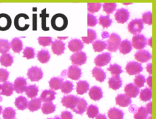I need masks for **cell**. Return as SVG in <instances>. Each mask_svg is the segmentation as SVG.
<instances>
[{"instance_id":"obj_56","label":"cell","mask_w":156,"mask_h":119,"mask_svg":"<svg viewBox=\"0 0 156 119\" xmlns=\"http://www.w3.org/2000/svg\"><path fill=\"white\" fill-rule=\"evenodd\" d=\"M146 110L149 115H151L152 114V102L147 103L146 106Z\"/></svg>"},{"instance_id":"obj_48","label":"cell","mask_w":156,"mask_h":119,"mask_svg":"<svg viewBox=\"0 0 156 119\" xmlns=\"http://www.w3.org/2000/svg\"><path fill=\"white\" fill-rule=\"evenodd\" d=\"M101 3H88L87 4V10L89 13H96L101 9Z\"/></svg>"},{"instance_id":"obj_32","label":"cell","mask_w":156,"mask_h":119,"mask_svg":"<svg viewBox=\"0 0 156 119\" xmlns=\"http://www.w3.org/2000/svg\"><path fill=\"white\" fill-rule=\"evenodd\" d=\"M124 115V112L115 107L111 108L108 111V117L110 119H122Z\"/></svg>"},{"instance_id":"obj_57","label":"cell","mask_w":156,"mask_h":119,"mask_svg":"<svg viewBox=\"0 0 156 119\" xmlns=\"http://www.w3.org/2000/svg\"><path fill=\"white\" fill-rule=\"evenodd\" d=\"M147 84H148L149 87H150V88H152V77L149 76L148 78H147Z\"/></svg>"},{"instance_id":"obj_41","label":"cell","mask_w":156,"mask_h":119,"mask_svg":"<svg viewBox=\"0 0 156 119\" xmlns=\"http://www.w3.org/2000/svg\"><path fill=\"white\" fill-rule=\"evenodd\" d=\"M93 47L95 52H101L107 48V43L101 40H96L93 42Z\"/></svg>"},{"instance_id":"obj_34","label":"cell","mask_w":156,"mask_h":119,"mask_svg":"<svg viewBox=\"0 0 156 119\" xmlns=\"http://www.w3.org/2000/svg\"><path fill=\"white\" fill-rule=\"evenodd\" d=\"M41 109L43 113L45 114V115H49V114L54 113L55 110V106L52 101H48V102H44Z\"/></svg>"},{"instance_id":"obj_7","label":"cell","mask_w":156,"mask_h":119,"mask_svg":"<svg viewBox=\"0 0 156 119\" xmlns=\"http://www.w3.org/2000/svg\"><path fill=\"white\" fill-rule=\"evenodd\" d=\"M27 76L31 82H39L43 77V72L41 68L32 67L27 71Z\"/></svg>"},{"instance_id":"obj_13","label":"cell","mask_w":156,"mask_h":119,"mask_svg":"<svg viewBox=\"0 0 156 119\" xmlns=\"http://www.w3.org/2000/svg\"><path fill=\"white\" fill-rule=\"evenodd\" d=\"M67 76L70 79L74 81H77L80 79L81 76V70L80 67H79L76 65L70 66L67 70Z\"/></svg>"},{"instance_id":"obj_10","label":"cell","mask_w":156,"mask_h":119,"mask_svg":"<svg viewBox=\"0 0 156 119\" xmlns=\"http://www.w3.org/2000/svg\"><path fill=\"white\" fill-rule=\"evenodd\" d=\"M27 80L23 77H19L15 80L13 83V89L16 93L21 94L25 92L27 89Z\"/></svg>"},{"instance_id":"obj_53","label":"cell","mask_w":156,"mask_h":119,"mask_svg":"<svg viewBox=\"0 0 156 119\" xmlns=\"http://www.w3.org/2000/svg\"><path fill=\"white\" fill-rule=\"evenodd\" d=\"M98 23L96 17L93 16L92 13H88L87 15V25L89 27H94Z\"/></svg>"},{"instance_id":"obj_31","label":"cell","mask_w":156,"mask_h":119,"mask_svg":"<svg viewBox=\"0 0 156 119\" xmlns=\"http://www.w3.org/2000/svg\"><path fill=\"white\" fill-rule=\"evenodd\" d=\"M13 63V58L9 53H4L0 57V64L4 67H10Z\"/></svg>"},{"instance_id":"obj_30","label":"cell","mask_w":156,"mask_h":119,"mask_svg":"<svg viewBox=\"0 0 156 119\" xmlns=\"http://www.w3.org/2000/svg\"><path fill=\"white\" fill-rule=\"evenodd\" d=\"M13 90H14V89H13V84H12L10 82H5L2 85L1 94L5 96H10L13 94Z\"/></svg>"},{"instance_id":"obj_24","label":"cell","mask_w":156,"mask_h":119,"mask_svg":"<svg viewBox=\"0 0 156 119\" xmlns=\"http://www.w3.org/2000/svg\"><path fill=\"white\" fill-rule=\"evenodd\" d=\"M92 75L96 79V80L99 82H103L106 79V73L100 67H95L92 70Z\"/></svg>"},{"instance_id":"obj_44","label":"cell","mask_w":156,"mask_h":119,"mask_svg":"<svg viewBox=\"0 0 156 119\" xmlns=\"http://www.w3.org/2000/svg\"><path fill=\"white\" fill-rule=\"evenodd\" d=\"M2 115L5 119H13L16 117V111L12 107H7L3 110Z\"/></svg>"},{"instance_id":"obj_17","label":"cell","mask_w":156,"mask_h":119,"mask_svg":"<svg viewBox=\"0 0 156 119\" xmlns=\"http://www.w3.org/2000/svg\"><path fill=\"white\" fill-rule=\"evenodd\" d=\"M115 103L116 104L121 107H126L131 104V98L126 94H119L115 98Z\"/></svg>"},{"instance_id":"obj_22","label":"cell","mask_w":156,"mask_h":119,"mask_svg":"<svg viewBox=\"0 0 156 119\" xmlns=\"http://www.w3.org/2000/svg\"><path fill=\"white\" fill-rule=\"evenodd\" d=\"M87 109V102L85 101V99L84 98H79V101H78L76 106L74 107L73 111L76 114H80L82 115L84 112L86 111V110Z\"/></svg>"},{"instance_id":"obj_36","label":"cell","mask_w":156,"mask_h":119,"mask_svg":"<svg viewBox=\"0 0 156 119\" xmlns=\"http://www.w3.org/2000/svg\"><path fill=\"white\" fill-rule=\"evenodd\" d=\"M37 58L41 63L45 64L48 63L51 59V55H50L49 52L46 50H41L38 53Z\"/></svg>"},{"instance_id":"obj_27","label":"cell","mask_w":156,"mask_h":119,"mask_svg":"<svg viewBox=\"0 0 156 119\" xmlns=\"http://www.w3.org/2000/svg\"><path fill=\"white\" fill-rule=\"evenodd\" d=\"M41 98H33L28 102V110L30 112H35L39 110L41 107Z\"/></svg>"},{"instance_id":"obj_42","label":"cell","mask_w":156,"mask_h":119,"mask_svg":"<svg viewBox=\"0 0 156 119\" xmlns=\"http://www.w3.org/2000/svg\"><path fill=\"white\" fill-rule=\"evenodd\" d=\"M98 113H99V110H98V107L96 105H90L87 109V114L88 117L90 118H96Z\"/></svg>"},{"instance_id":"obj_39","label":"cell","mask_w":156,"mask_h":119,"mask_svg":"<svg viewBox=\"0 0 156 119\" xmlns=\"http://www.w3.org/2000/svg\"><path fill=\"white\" fill-rule=\"evenodd\" d=\"M148 113H147L146 108L144 107H141L137 110V111L135 113L134 118L136 119H145L148 118Z\"/></svg>"},{"instance_id":"obj_61","label":"cell","mask_w":156,"mask_h":119,"mask_svg":"<svg viewBox=\"0 0 156 119\" xmlns=\"http://www.w3.org/2000/svg\"><path fill=\"white\" fill-rule=\"evenodd\" d=\"M2 113V107L0 106V115H1Z\"/></svg>"},{"instance_id":"obj_54","label":"cell","mask_w":156,"mask_h":119,"mask_svg":"<svg viewBox=\"0 0 156 119\" xmlns=\"http://www.w3.org/2000/svg\"><path fill=\"white\" fill-rule=\"evenodd\" d=\"M9 77V72L5 69H0V82H5Z\"/></svg>"},{"instance_id":"obj_14","label":"cell","mask_w":156,"mask_h":119,"mask_svg":"<svg viewBox=\"0 0 156 119\" xmlns=\"http://www.w3.org/2000/svg\"><path fill=\"white\" fill-rule=\"evenodd\" d=\"M152 56L149 51H145V50H139V51L136 52L135 54V58L138 61L141 63H145L151 59Z\"/></svg>"},{"instance_id":"obj_26","label":"cell","mask_w":156,"mask_h":119,"mask_svg":"<svg viewBox=\"0 0 156 119\" xmlns=\"http://www.w3.org/2000/svg\"><path fill=\"white\" fill-rule=\"evenodd\" d=\"M10 44L11 49L13 50V52H15L16 53H20L22 51V49H23L22 41L19 38H14V39H12Z\"/></svg>"},{"instance_id":"obj_33","label":"cell","mask_w":156,"mask_h":119,"mask_svg":"<svg viewBox=\"0 0 156 119\" xmlns=\"http://www.w3.org/2000/svg\"><path fill=\"white\" fill-rule=\"evenodd\" d=\"M90 85L86 81H80L77 83L76 85V92L79 95H83L88 91Z\"/></svg>"},{"instance_id":"obj_49","label":"cell","mask_w":156,"mask_h":119,"mask_svg":"<svg viewBox=\"0 0 156 119\" xmlns=\"http://www.w3.org/2000/svg\"><path fill=\"white\" fill-rule=\"evenodd\" d=\"M23 56L27 58V59H32V58H34L35 57V52H34V48L29 47H27L25 48L23 51Z\"/></svg>"},{"instance_id":"obj_28","label":"cell","mask_w":156,"mask_h":119,"mask_svg":"<svg viewBox=\"0 0 156 119\" xmlns=\"http://www.w3.org/2000/svg\"><path fill=\"white\" fill-rule=\"evenodd\" d=\"M64 82L63 78H58V77H53L50 80L49 86L53 90H57L59 89L62 87V84Z\"/></svg>"},{"instance_id":"obj_58","label":"cell","mask_w":156,"mask_h":119,"mask_svg":"<svg viewBox=\"0 0 156 119\" xmlns=\"http://www.w3.org/2000/svg\"><path fill=\"white\" fill-rule=\"evenodd\" d=\"M147 71H148V72L150 74L152 73V65L151 63H150V64H148V65H147Z\"/></svg>"},{"instance_id":"obj_38","label":"cell","mask_w":156,"mask_h":119,"mask_svg":"<svg viewBox=\"0 0 156 119\" xmlns=\"http://www.w3.org/2000/svg\"><path fill=\"white\" fill-rule=\"evenodd\" d=\"M38 92H39V88L36 85H29L28 87H27V89L25 90L26 95L30 98L36 97V96L38 95Z\"/></svg>"},{"instance_id":"obj_8","label":"cell","mask_w":156,"mask_h":119,"mask_svg":"<svg viewBox=\"0 0 156 119\" xmlns=\"http://www.w3.org/2000/svg\"><path fill=\"white\" fill-rule=\"evenodd\" d=\"M143 70V67L141 64L136 61H130L126 66V71L129 75H138Z\"/></svg>"},{"instance_id":"obj_51","label":"cell","mask_w":156,"mask_h":119,"mask_svg":"<svg viewBox=\"0 0 156 119\" xmlns=\"http://www.w3.org/2000/svg\"><path fill=\"white\" fill-rule=\"evenodd\" d=\"M142 22L143 23L147 24L148 25H151L152 24V12L148 11L142 15Z\"/></svg>"},{"instance_id":"obj_55","label":"cell","mask_w":156,"mask_h":119,"mask_svg":"<svg viewBox=\"0 0 156 119\" xmlns=\"http://www.w3.org/2000/svg\"><path fill=\"white\" fill-rule=\"evenodd\" d=\"M60 117L64 119H71L73 118V115L70 113V112L65 111V112H62V114H61Z\"/></svg>"},{"instance_id":"obj_4","label":"cell","mask_w":156,"mask_h":119,"mask_svg":"<svg viewBox=\"0 0 156 119\" xmlns=\"http://www.w3.org/2000/svg\"><path fill=\"white\" fill-rule=\"evenodd\" d=\"M127 28L130 33L137 35L139 34L144 29V23L141 19H133L129 23Z\"/></svg>"},{"instance_id":"obj_52","label":"cell","mask_w":156,"mask_h":119,"mask_svg":"<svg viewBox=\"0 0 156 119\" xmlns=\"http://www.w3.org/2000/svg\"><path fill=\"white\" fill-rule=\"evenodd\" d=\"M38 41H39V44L42 47L50 46L53 43L51 37H42V36L38 38Z\"/></svg>"},{"instance_id":"obj_2","label":"cell","mask_w":156,"mask_h":119,"mask_svg":"<svg viewBox=\"0 0 156 119\" xmlns=\"http://www.w3.org/2000/svg\"><path fill=\"white\" fill-rule=\"evenodd\" d=\"M121 41L120 36L113 33L110 36H109V39L106 42L107 43V48L106 49L108 50L110 52H116L119 49Z\"/></svg>"},{"instance_id":"obj_50","label":"cell","mask_w":156,"mask_h":119,"mask_svg":"<svg viewBox=\"0 0 156 119\" xmlns=\"http://www.w3.org/2000/svg\"><path fill=\"white\" fill-rule=\"evenodd\" d=\"M145 82H146V80H145V77L143 75L138 74V75L136 76V78H135L134 84L136 86H137L138 88H141L144 86Z\"/></svg>"},{"instance_id":"obj_21","label":"cell","mask_w":156,"mask_h":119,"mask_svg":"<svg viewBox=\"0 0 156 119\" xmlns=\"http://www.w3.org/2000/svg\"><path fill=\"white\" fill-rule=\"evenodd\" d=\"M68 48L72 52H79L81 51L84 48V44L79 39H72L68 44Z\"/></svg>"},{"instance_id":"obj_15","label":"cell","mask_w":156,"mask_h":119,"mask_svg":"<svg viewBox=\"0 0 156 119\" xmlns=\"http://www.w3.org/2000/svg\"><path fill=\"white\" fill-rule=\"evenodd\" d=\"M65 50V44L62 41L55 40L52 43V51L54 54L57 56H60V55L63 54Z\"/></svg>"},{"instance_id":"obj_37","label":"cell","mask_w":156,"mask_h":119,"mask_svg":"<svg viewBox=\"0 0 156 119\" xmlns=\"http://www.w3.org/2000/svg\"><path fill=\"white\" fill-rule=\"evenodd\" d=\"M152 97V89L150 88H144L140 92V99L142 101H148L151 100Z\"/></svg>"},{"instance_id":"obj_3","label":"cell","mask_w":156,"mask_h":119,"mask_svg":"<svg viewBox=\"0 0 156 119\" xmlns=\"http://www.w3.org/2000/svg\"><path fill=\"white\" fill-rule=\"evenodd\" d=\"M28 19V16L25 14V13H20V14L17 15L14 19V25L16 28L20 31L27 30V29L29 28V25L25 23V21L27 20Z\"/></svg>"},{"instance_id":"obj_16","label":"cell","mask_w":156,"mask_h":119,"mask_svg":"<svg viewBox=\"0 0 156 119\" xmlns=\"http://www.w3.org/2000/svg\"><path fill=\"white\" fill-rule=\"evenodd\" d=\"M11 26V19L8 14L1 13L0 14V30H8Z\"/></svg>"},{"instance_id":"obj_20","label":"cell","mask_w":156,"mask_h":119,"mask_svg":"<svg viewBox=\"0 0 156 119\" xmlns=\"http://www.w3.org/2000/svg\"><path fill=\"white\" fill-rule=\"evenodd\" d=\"M108 84L110 88L114 90H117V89H120L122 86V81L119 75H112L109 79Z\"/></svg>"},{"instance_id":"obj_45","label":"cell","mask_w":156,"mask_h":119,"mask_svg":"<svg viewBox=\"0 0 156 119\" xmlns=\"http://www.w3.org/2000/svg\"><path fill=\"white\" fill-rule=\"evenodd\" d=\"M10 44L6 39H0V53H7L10 49Z\"/></svg>"},{"instance_id":"obj_5","label":"cell","mask_w":156,"mask_h":119,"mask_svg":"<svg viewBox=\"0 0 156 119\" xmlns=\"http://www.w3.org/2000/svg\"><path fill=\"white\" fill-rule=\"evenodd\" d=\"M147 44V39L144 36L141 34H137L133 36L132 39V45L136 50H142L146 47Z\"/></svg>"},{"instance_id":"obj_47","label":"cell","mask_w":156,"mask_h":119,"mask_svg":"<svg viewBox=\"0 0 156 119\" xmlns=\"http://www.w3.org/2000/svg\"><path fill=\"white\" fill-rule=\"evenodd\" d=\"M116 7H117V5H116L115 3H105V4L103 5V10L105 13H107V15H110L115 11Z\"/></svg>"},{"instance_id":"obj_9","label":"cell","mask_w":156,"mask_h":119,"mask_svg":"<svg viewBox=\"0 0 156 119\" xmlns=\"http://www.w3.org/2000/svg\"><path fill=\"white\" fill-rule=\"evenodd\" d=\"M79 100V98L77 97V96H73V95L65 96L62 98V103L64 107L67 108H70L73 110L76 106V104H77Z\"/></svg>"},{"instance_id":"obj_62","label":"cell","mask_w":156,"mask_h":119,"mask_svg":"<svg viewBox=\"0 0 156 119\" xmlns=\"http://www.w3.org/2000/svg\"><path fill=\"white\" fill-rule=\"evenodd\" d=\"M1 93H2V85L0 84V94H1Z\"/></svg>"},{"instance_id":"obj_18","label":"cell","mask_w":156,"mask_h":119,"mask_svg":"<svg viewBox=\"0 0 156 119\" xmlns=\"http://www.w3.org/2000/svg\"><path fill=\"white\" fill-rule=\"evenodd\" d=\"M124 92L130 98H136L139 94V88L134 84H128L124 87Z\"/></svg>"},{"instance_id":"obj_19","label":"cell","mask_w":156,"mask_h":119,"mask_svg":"<svg viewBox=\"0 0 156 119\" xmlns=\"http://www.w3.org/2000/svg\"><path fill=\"white\" fill-rule=\"evenodd\" d=\"M90 98L93 101H99L103 97V93L102 89L100 87L94 86L90 89L89 91Z\"/></svg>"},{"instance_id":"obj_59","label":"cell","mask_w":156,"mask_h":119,"mask_svg":"<svg viewBox=\"0 0 156 119\" xmlns=\"http://www.w3.org/2000/svg\"><path fill=\"white\" fill-rule=\"evenodd\" d=\"M96 118H106V116H105V115H100V116H98V115H97Z\"/></svg>"},{"instance_id":"obj_46","label":"cell","mask_w":156,"mask_h":119,"mask_svg":"<svg viewBox=\"0 0 156 119\" xmlns=\"http://www.w3.org/2000/svg\"><path fill=\"white\" fill-rule=\"evenodd\" d=\"M108 71L110 72V73L112 75H119L121 73H122L123 70L121 66H119L117 64H114V65H111L110 67L107 69Z\"/></svg>"},{"instance_id":"obj_29","label":"cell","mask_w":156,"mask_h":119,"mask_svg":"<svg viewBox=\"0 0 156 119\" xmlns=\"http://www.w3.org/2000/svg\"><path fill=\"white\" fill-rule=\"evenodd\" d=\"M15 105L20 110H25L28 107V101L24 96H19L16 98Z\"/></svg>"},{"instance_id":"obj_60","label":"cell","mask_w":156,"mask_h":119,"mask_svg":"<svg viewBox=\"0 0 156 119\" xmlns=\"http://www.w3.org/2000/svg\"><path fill=\"white\" fill-rule=\"evenodd\" d=\"M149 44L152 46V38L151 39H150V40H149Z\"/></svg>"},{"instance_id":"obj_23","label":"cell","mask_w":156,"mask_h":119,"mask_svg":"<svg viewBox=\"0 0 156 119\" xmlns=\"http://www.w3.org/2000/svg\"><path fill=\"white\" fill-rule=\"evenodd\" d=\"M132 49H133V45L129 40L125 39V40L121 41L119 47V50L121 54H128L129 53H130Z\"/></svg>"},{"instance_id":"obj_25","label":"cell","mask_w":156,"mask_h":119,"mask_svg":"<svg viewBox=\"0 0 156 119\" xmlns=\"http://www.w3.org/2000/svg\"><path fill=\"white\" fill-rule=\"evenodd\" d=\"M56 93L53 89H47L44 90L41 94V99L44 102H48V101H53L55 99Z\"/></svg>"},{"instance_id":"obj_40","label":"cell","mask_w":156,"mask_h":119,"mask_svg":"<svg viewBox=\"0 0 156 119\" xmlns=\"http://www.w3.org/2000/svg\"><path fill=\"white\" fill-rule=\"evenodd\" d=\"M98 23H99V25H101L104 28H107V27H109L111 25H112V21L108 15L101 16L99 17V19H98Z\"/></svg>"},{"instance_id":"obj_11","label":"cell","mask_w":156,"mask_h":119,"mask_svg":"<svg viewBox=\"0 0 156 119\" xmlns=\"http://www.w3.org/2000/svg\"><path fill=\"white\" fill-rule=\"evenodd\" d=\"M111 61V55L109 53H104L96 57L94 62L96 66L101 67L108 65Z\"/></svg>"},{"instance_id":"obj_1","label":"cell","mask_w":156,"mask_h":119,"mask_svg":"<svg viewBox=\"0 0 156 119\" xmlns=\"http://www.w3.org/2000/svg\"><path fill=\"white\" fill-rule=\"evenodd\" d=\"M68 21L65 15L62 13H57L52 17L51 26L57 31H62L67 28Z\"/></svg>"},{"instance_id":"obj_12","label":"cell","mask_w":156,"mask_h":119,"mask_svg":"<svg viewBox=\"0 0 156 119\" xmlns=\"http://www.w3.org/2000/svg\"><path fill=\"white\" fill-rule=\"evenodd\" d=\"M129 18V13L125 8H121L117 10L115 14L116 22L119 24H124L127 22Z\"/></svg>"},{"instance_id":"obj_6","label":"cell","mask_w":156,"mask_h":119,"mask_svg":"<svg viewBox=\"0 0 156 119\" xmlns=\"http://www.w3.org/2000/svg\"><path fill=\"white\" fill-rule=\"evenodd\" d=\"M87 59V57L86 53L82 51L76 52L70 57L72 64L76 66H81V65H84L86 63Z\"/></svg>"},{"instance_id":"obj_43","label":"cell","mask_w":156,"mask_h":119,"mask_svg":"<svg viewBox=\"0 0 156 119\" xmlns=\"http://www.w3.org/2000/svg\"><path fill=\"white\" fill-rule=\"evenodd\" d=\"M73 89V84L72 82H68V81L64 82L61 87V91L65 94H69L72 92Z\"/></svg>"},{"instance_id":"obj_35","label":"cell","mask_w":156,"mask_h":119,"mask_svg":"<svg viewBox=\"0 0 156 119\" xmlns=\"http://www.w3.org/2000/svg\"><path fill=\"white\" fill-rule=\"evenodd\" d=\"M97 35L96 31L92 29H88L87 30V36L86 37L81 38V40L85 44H90V43L93 42L96 39Z\"/></svg>"}]
</instances>
